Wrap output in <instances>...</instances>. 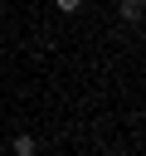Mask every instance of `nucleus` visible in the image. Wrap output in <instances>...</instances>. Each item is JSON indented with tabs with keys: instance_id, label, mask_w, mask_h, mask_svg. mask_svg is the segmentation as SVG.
<instances>
[{
	"instance_id": "nucleus-3",
	"label": "nucleus",
	"mask_w": 146,
	"mask_h": 156,
	"mask_svg": "<svg viewBox=\"0 0 146 156\" xmlns=\"http://www.w3.org/2000/svg\"><path fill=\"white\" fill-rule=\"evenodd\" d=\"M54 10H63V15H78V10H83V0H54Z\"/></svg>"
},
{
	"instance_id": "nucleus-2",
	"label": "nucleus",
	"mask_w": 146,
	"mask_h": 156,
	"mask_svg": "<svg viewBox=\"0 0 146 156\" xmlns=\"http://www.w3.org/2000/svg\"><path fill=\"white\" fill-rule=\"evenodd\" d=\"M141 15H146V0H122V20L127 24H141Z\"/></svg>"
},
{
	"instance_id": "nucleus-1",
	"label": "nucleus",
	"mask_w": 146,
	"mask_h": 156,
	"mask_svg": "<svg viewBox=\"0 0 146 156\" xmlns=\"http://www.w3.org/2000/svg\"><path fill=\"white\" fill-rule=\"evenodd\" d=\"M10 156H39V136H29V132H19V136L10 141Z\"/></svg>"
}]
</instances>
